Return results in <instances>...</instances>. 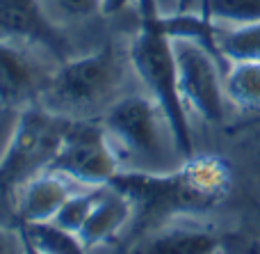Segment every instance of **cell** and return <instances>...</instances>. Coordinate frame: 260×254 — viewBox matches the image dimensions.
I'll use <instances>...</instances> for the list:
<instances>
[{"mask_svg":"<svg viewBox=\"0 0 260 254\" xmlns=\"http://www.w3.org/2000/svg\"><path fill=\"white\" fill-rule=\"evenodd\" d=\"M226 99L244 117L260 115V60L256 62H231L224 71Z\"/></svg>","mask_w":260,"mask_h":254,"instance_id":"4fadbf2b","label":"cell"},{"mask_svg":"<svg viewBox=\"0 0 260 254\" xmlns=\"http://www.w3.org/2000/svg\"><path fill=\"white\" fill-rule=\"evenodd\" d=\"M197 12L217 27L249 25L260 23V0H201Z\"/></svg>","mask_w":260,"mask_h":254,"instance_id":"2e32d148","label":"cell"},{"mask_svg":"<svg viewBox=\"0 0 260 254\" xmlns=\"http://www.w3.org/2000/svg\"><path fill=\"white\" fill-rule=\"evenodd\" d=\"M133 222V204L119 188L103 186L87 215L85 227L80 229V238L87 247H96L110 243L121 232H128Z\"/></svg>","mask_w":260,"mask_h":254,"instance_id":"8fae6325","label":"cell"},{"mask_svg":"<svg viewBox=\"0 0 260 254\" xmlns=\"http://www.w3.org/2000/svg\"><path fill=\"white\" fill-rule=\"evenodd\" d=\"M25 254H35V252H32V250H27V247H25Z\"/></svg>","mask_w":260,"mask_h":254,"instance_id":"d4e9b609","label":"cell"},{"mask_svg":"<svg viewBox=\"0 0 260 254\" xmlns=\"http://www.w3.org/2000/svg\"><path fill=\"white\" fill-rule=\"evenodd\" d=\"M253 128H260V115H256V117H244L240 122L231 124L229 133H244V131H253Z\"/></svg>","mask_w":260,"mask_h":254,"instance_id":"7402d4cb","label":"cell"},{"mask_svg":"<svg viewBox=\"0 0 260 254\" xmlns=\"http://www.w3.org/2000/svg\"><path fill=\"white\" fill-rule=\"evenodd\" d=\"M25 247L35 254H87L89 247L80 238V234L69 232L57 222H30L18 224Z\"/></svg>","mask_w":260,"mask_h":254,"instance_id":"5bb4252c","label":"cell"},{"mask_svg":"<svg viewBox=\"0 0 260 254\" xmlns=\"http://www.w3.org/2000/svg\"><path fill=\"white\" fill-rule=\"evenodd\" d=\"M212 254H219V250H217V252H212Z\"/></svg>","mask_w":260,"mask_h":254,"instance_id":"484cf974","label":"cell"},{"mask_svg":"<svg viewBox=\"0 0 260 254\" xmlns=\"http://www.w3.org/2000/svg\"><path fill=\"white\" fill-rule=\"evenodd\" d=\"M217 50L224 64L260 60V23L238 27H217Z\"/></svg>","mask_w":260,"mask_h":254,"instance_id":"9a60e30c","label":"cell"},{"mask_svg":"<svg viewBox=\"0 0 260 254\" xmlns=\"http://www.w3.org/2000/svg\"><path fill=\"white\" fill-rule=\"evenodd\" d=\"M0 254H25V241H23L21 227H0Z\"/></svg>","mask_w":260,"mask_h":254,"instance_id":"44dd1931","label":"cell"},{"mask_svg":"<svg viewBox=\"0 0 260 254\" xmlns=\"http://www.w3.org/2000/svg\"><path fill=\"white\" fill-rule=\"evenodd\" d=\"M135 76L128 46L108 41L89 55H73L50 71L35 103L64 119H101L121 101Z\"/></svg>","mask_w":260,"mask_h":254,"instance_id":"7a4b0ae2","label":"cell"},{"mask_svg":"<svg viewBox=\"0 0 260 254\" xmlns=\"http://www.w3.org/2000/svg\"><path fill=\"white\" fill-rule=\"evenodd\" d=\"M82 188L87 186H80L78 181H73L71 177L57 172V170H46V172L37 174L32 181H27L21 188V192L14 200V213L18 218V224L55 220L64 202Z\"/></svg>","mask_w":260,"mask_h":254,"instance_id":"30bf717a","label":"cell"},{"mask_svg":"<svg viewBox=\"0 0 260 254\" xmlns=\"http://www.w3.org/2000/svg\"><path fill=\"white\" fill-rule=\"evenodd\" d=\"M121 172H165L183 163L167 112L144 92L126 94L101 117Z\"/></svg>","mask_w":260,"mask_h":254,"instance_id":"277c9868","label":"cell"},{"mask_svg":"<svg viewBox=\"0 0 260 254\" xmlns=\"http://www.w3.org/2000/svg\"><path fill=\"white\" fill-rule=\"evenodd\" d=\"M23 105H12V103H0V163L5 160L12 145L14 135H16L18 122H21Z\"/></svg>","mask_w":260,"mask_h":254,"instance_id":"d6986e66","label":"cell"},{"mask_svg":"<svg viewBox=\"0 0 260 254\" xmlns=\"http://www.w3.org/2000/svg\"><path fill=\"white\" fill-rule=\"evenodd\" d=\"M101 188H82V190L73 192V195L64 202V206L59 209V213L55 215L53 222H57L59 227L69 229V232L80 234V229L85 227L87 215H89V211H91V206H94L96 197H99Z\"/></svg>","mask_w":260,"mask_h":254,"instance_id":"ac0fdd59","label":"cell"},{"mask_svg":"<svg viewBox=\"0 0 260 254\" xmlns=\"http://www.w3.org/2000/svg\"><path fill=\"white\" fill-rule=\"evenodd\" d=\"M0 39L32 53L53 55L57 64L73 58L64 27L48 16L41 0H0Z\"/></svg>","mask_w":260,"mask_h":254,"instance_id":"ba28073f","label":"cell"},{"mask_svg":"<svg viewBox=\"0 0 260 254\" xmlns=\"http://www.w3.org/2000/svg\"><path fill=\"white\" fill-rule=\"evenodd\" d=\"M133 3H137V0H105V14H117Z\"/></svg>","mask_w":260,"mask_h":254,"instance_id":"cb8c5ba5","label":"cell"},{"mask_svg":"<svg viewBox=\"0 0 260 254\" xmlns=\"http://www.w3.org/2000/svg\"><path fill=\"white\" fill-rule=\"evenodd\" d=\"M139 27L128 41V55L135 78L142 90L167 112L174 128L183 158L194 156V137L189 126V112L185 110L178 90L174 41L165 27V16L157 0H137Z\"/></svg>","mask_w":260,"mask_h":254,"instance_id":"3957f363","label":"cell"},{"mask_svg":"<svg viewBox=\"0 0 260 254\" xmlns=\"http://www.w3.org/2000/svg\"><path fill=\"white\" fill-rule=\"evenodd\" d=\"M67 122L69 119L48 112L39 103L23 105L16 135L0 163V197L16 200L27 181L50 170L62 147Z\"/></svg>","mask_w":260,"mask_h":254,"instance_id":"5b68a950","label":"cell"},{"mask_svg":"<svg viewBox=\"0 0 260 254\" xmlns=\"http://www.w3.org/2000/svg\"><path fill=\"white\" fill-rule=\"evenodd\" d=\"M219 254H260V236L221 238Z\"/></svg>","mask_w":260,"mask_h":254,"instance_id":"ffe728a7","label":"cell"},{"mask_svg":"<svg viewBox=\"0 0 260 254\" xmlns=\"http://www.w3.org/2000/svg\"><path fill=\"white\" fill-rule=\"evenodd\" d=\"M221 247V236L199 227L165 224L135 243L128 254H212Z\"/></svg>","mask_w":260,"mask_h":254,"instance_id":"7c38bea8","label":"cell"},{"mask_svg":"<svg viewBox=\"0 0 260 254\" xmlns=\"http://www.w3.org/2000/svg\"><path fill=\"white\" fill-rule=\"evenodd\" d=\"M201 0H174V7L169 14H183V12H197Z\"/></svg>","mask_w":260,"mask_h":254,"instance_id":"603a6c76","label":"cell"},{"mask_svg":"<svg viewBox=\"0 0 260 254\" xmlns=\"http://www.w3.org/2000/svg\"><path fill=\"white\" fill-rule=\"evenodd\" d=\"M174 53L178 67V90L189 115L208 124H221L226 117L224 62L201 41L176 37Z\"/></svg>","mask_w":260,"mask_h":254,"instance_id":"8992f818","label":"cell"},{"mask_svg":"<svg viewBox=\"0 0 260 254\" xmlns=\"http://www.w3.org/2000/svg\"><path fill=\"white\" fill-rule=\"evenodd\" d=\"M110 183L133 204L128 232L139 241L171 220L217 209L231 192L233 172L221 156L194 154L165 172H119Z\"/></svg>","mask_w":260,"mask_h":254,"instance_id":"6da1fadb","label":"cell"},{"mask_svg":"<svg viewBox=\"0 0 260 254\" xmlns=\"http://www.w3.org/2000/svg\"><path fill=\"white\" fill-rule=\"evenodd\" d=\"M50 71L37 53L0 39V103H35Z\"/></svg>","mask_w":260,"mask_h":254,"instance_id":"9c48e42d","label":"cell"},{"mask_svg":"<svg viewBox=\"0 0 260 254\" xmlns=\"http://www.w3.org/2000/svg\"><path fill=\"white\" fill-rule=\"evenodd\" d=\"M50 170L71 177L80 186H110L121 172L112 145H110L101 119H69L57 158Z\"/></svg>","mask_w":260,"mask_h":254,"instance_id":"52a82bcc","label":"cell"},{"mask_svg":"<svg viewBox=\"0 0 260 254\" xmlns=\"http://www.w3.org/2000/svg\"><path fill=\"white\" fill-rule=\"evenodd\" d=\"M44 9L57 25L85 23L105 14V0H41Z\"/></svg>","mask_w":260,"mask_h":254,"instance_id":"e0dca14e","label":"cell"}]
</instances>
